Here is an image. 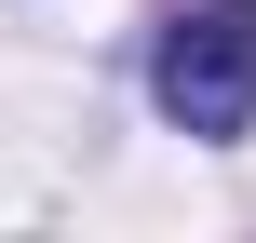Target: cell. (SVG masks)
I'll list each match as a JSON object with an SVG mask.
<instances>
[{
    "mask_svg": "<svg viewBox=\"0 0 256 243\" xmlns=\"http://www.w3.org/2000/svg\"><path fill=\"white\" fill-rule=\"evenodd\" d=\"M162 108L189 122V135H243L256 122V0H189L176 27H162Z\"/></svg>",
    "mask_w": 256,
    "mask_h": 243,
    "instance_id": "cell-1",
    "label": "cell"
}]
</instances>
